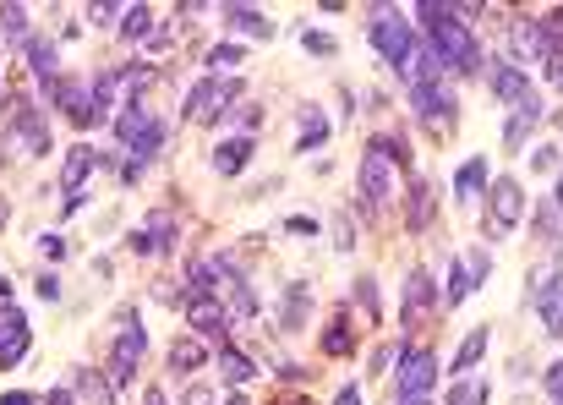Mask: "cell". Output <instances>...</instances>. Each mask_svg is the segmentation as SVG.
I'll return each instance as SVG.
<instances>
[{
  "label": "cell",
  "instance_id": "1",
  "mask_svg": "<svg viewBox=\"0 0 563 405\" xmlns=\"http://www.w3.org/2000/svg\"><path fill=\"white\" fill-rule=\"evenodd\" d=\"M416 17H421V28H427V44H432V55L443 61V72L471 77L476 66H482V50H476L471 28L460 22V6H449V0H421Z\"/></svg>",
  "mask_w": 563,
  "mask_h": 405
},
{
  "label": "cell",
  "instance_id": "2",
  "mask_svg": "<svg viewBox=\"0 0 563 405\" xmlns=\"http://www.w3.org/2000/svg\"><path fill=\"white\" fill-rule=\"evenodd\" d=\"M115 137H121V148H132V154H137V165H143V159H154L159 148H164V126L154 121V110H143L137 99L115 115Z\"/></svg>",
  "mask_w": 563,
  "mask_h": 405
},
{
  "label": "cell",
  "instance_id": "3",
  "mask_svg": "<svg viewBox=\"0 0 563 405\" xmlns=\"http://www.w3.org/2000/svg\"><path fill=\"white\" fill-rule=\"evenodd\" d=\"M372 50L383 55V61H394V66H405L410 61V50H416V22L400 17L394 6H383L378 17H372Z\"/></svg>",
  "mask_w": 563,
  "mask_h": 405
},
{
  "label": "cell",
  "instance_id": "4",
  "mask_svg": "<svg viewBox=\"0 0 563 405\" xmlns=\"http://www.w3.org/2000/svg\"><path fill=\"white\" fill-rule=\"evenodd\" d=\"M143 351H148V334H143V323H137V307H126L121 312V334H115V351H110V384H132Z\"/></svg>",
  "mask_w": 563,
  "mask_h": 405
},
{
  "label": "cell",
  "instance_id": "5",
  "mask_svg": "<svg viewBox=\"0 0 563 405\" xmlns=\"http://www.w3.org/2000/svg\"><path fill=\"white\" fill-rule=\"evenodd\" d=\"M241 99V83H236V77H208V83H197L192 88V94H186V121H219V115H225L230 110V104H236Z\"/></svg>",
  "mask_w": 563,
  "mask_h": 405
},
{
  "label": "cell",
  "instance_id": "6",
  "mask_svg": "<svg viewBox=\"0 0 563 405\" xmlns=\"http://www.w3.org/2000/svg\"><path fill=\"white\" fill-rule=\"evenodd\" d=\"M438 384V362L427 345H405L400 351V400H427Z\"/></svg>",
  "mask_w": 563,
  "mask_h": 405
},
{
  "label": "cell",
  "instance_id": "7",
  "mask_svg": "<svg viewBox=\"0 0 563 405\" xmlns=\"http://www.w3.org/2000/svg\"><path fill=\"white\" fill-rule=\"evenodd\" d=\"M410 99H416V115L432 126V132H449V121H454V94L443 83H421V88H410Z\"/></svg>",
  "mask_w": 563,
  "mask_h": 405
},
{
  "label": "cell",
  "instance_id": "8",
  "mask_svg": "<svg viewBox=\"0 0 563 405\" xmlns=\"http://www.w3.org/2000/svg\"><path fill=\"white\" fill-rule=\"evenodd\" d=\"M520 214H525V192H520V181H492V192H487V219H492V230H514L520 225Z\"/></svg>",
  "mask_w": 563,
  "mask_h": 405
},
{
  "label": "cell",
  "instance_id": "9",
  "mask_svg": "<svg viewBox=\"0 0 563 405\" xmlns=\"http://www.w3.org/2000/svg\"><path fill=\"white\" fill-rule=\"evenodd\" d=\"M55 110H66L77 126L110 121V115H104V104H99V94H93V83H61V94H55Z\"/></svg>",
  "mask_w": 563,
  "mask_h": 405
},
{
  "label": "cell",
  "instance_id": "10",
  "mask_svg": "<svg viewBox=\"0 0 563 405\" xmlns=\"http://www.w3.org/2000/svg\"><path fill=\"white\" fill-rule=\"evenodd\" d=\"M11 137H17L33 159L50 154V126H44V115H39V104H33V99H22V110L11 115Z\"/></svg>",
  "mask_w": 563,
  "mask_h": 405
},
{
  "label": "cell",
  "instance_id": "11",
  "mask_svg": "<svg viewBox=\"0 0 563 405\" xmlns=\"http://www.w3.org/2000/svg\"><path fill=\"white\" fill-rule=\"evenodd\" d=\"M28 345H33L28 318H22L17 307H0V367L22 362V356H28Z\"/></svg>",
  "mask_w": 563,
  "mask_h": 405
},
{
  "label": "cell",
  "instance_id": "12",
  "mask_svg": "<svg viewBox=\"0 0 563 405\" xmlns=\"http://www.w3.org/2000/svg\"><path fill=\"white\" fill-rule=\"evenodd\" d=\"M186 323H192V334H214V340H225L230 312L214 302V291H192V302H186Z\"/></svg>",
  "mask_w": 563,
  "mask_h": 405
},
{
  "label": "cell",
  "instance_id": "13",
  "mask_svg": "<svg viewBox=\"0 0 563 405\" xmlns=\"http://www.w3.org/2000/svg\"><path fill=\"white\" fill-rule=\"evenodd\" d=\"M389 165L394 159L383 154V148H367V159H361V203L367 208H378L389 198Z\"/></svg>",
  "mask_w": 563,
  "mask_h": 405
},
{
  "label": "cell",
  "instance_id": "14",
  "mask_svg": "<svg viewBox=\"0 0 563 405\" xmlns=\"http://www.w3.org/2000/svg\"><path fill=\"white\" fill-rule=\"evenodd\" d=\"M22 50H28L33 77L44 83V94H50V104H55V94H61V77H55V44L50 39H22Z\"/></svg>",
  "mask_w": 563,
  "mask_h": 405
},
{
  "label": "cell",
  "instance_id": "15",
  "mask_svg": "<svg viewBox=\"0 0 563 405\" xmlns=\"http://www.w3.org/2000/svg\"><path fill=\"white\" fill-rule=\"evenodd\" d=\"M93 165H99V154H93L88 143H77L72 154H66V176H61V192H72V198H66V214H72V208H82V198H77V192H82V176H88Z\"/></svg>",
  "mask_w": 563,
  "mask_h": 405
},
{
  "label": "cell",
  "instance_id": "16",
  "mask_svg": "<svg viewBox=\"0 0 563 405\" xmlns=\"http://www.w3.org/2000/svg\"><path fill=\"white\" fill-rule=\"evenodd\" d=\"M492 94H498V99H509L514 110L536 99V94H531V83H525V72H520V66H492Z\"/></svg>",
  "mask_w": 563,
  "mask_h": 405
},
{
  "label": "cell",
  "instance_id": "17",
  "mask_svg": "<svg viewBox=\"0 0 563 405\" xmlns=\"http://www.w3.org/2000/svg\"><path fill=\"white\" fill-rule=\"evenodd\" d=\"M536 302H542V323L553 340H563V274H547V285L536 291Z\"/></svg>",
  "mask_w": 563,
  "mask_h": 405
},
{
  "label": "cell",
  "instance_id": "18",
  "mask_svg": "<svg viewBox=\"0 0 563 405\" xmlns=\"http://www.w3.org/2000/svg\"><path fill=\"white\" fill-rule=\"evenodd\" d=\"M197 367H208V345L197 340V334H186V340L170 345V373H197Z\"/></svg>",
  "mask_w": 563,
  "mask_h": 405
},
{
  "label": "cell",
  "instance_id": "19",
  "mask_svg": "<svg viewBox=\"0 0 563 405\" xmlns=\"http://www.w3.org/2000/svg\"><path fill=\"white\" fill-rule=\"evenodd\" d=\"M432 312V274H410L405 280V323H416V318H427Z\"/></svg>",
  "mask_w": 563,
  "mask_h": 405
},
{
  "label": "cell",
  "instance_id": "20",
  "mask_svg": "<svg viewBox=\"0 0 563 405\" xmlns=\"http://www.w3.org/2000/svg\"><path fill=\"white\" fill-rule=\"evenodd\" d=\"M225 22L236 33H252V39H268V33H274V22H268L257 6H225Z\"/></svg>",
  "mask_w": 563,
  "mask_h": 405
},
{
  "label": "cell",
  "instance_id": "21",
  "mask_svg": "<svg viewBox=\"0 0 563 405\" xmlns=\"http://www.w3.org/2000/svg\"><path fill=\"white\" fill-rule=\"evenodd\" d=\"M246 159H252V137H230V143H219L214 170L219 176H236V170H246Z\"/></svg>",
  "mask_w": 563,
  "mask_h": 405
},
{
  "label": "cell",
  "instance_id": "22",
  "mask_svg": "<svg viewBox=\"0 0 563 405\" xmlns=\"http://www.w3.org/2000/svg\"><path fill=\"white\" fill-rule=\"evenodd\" d=\"M536 121H542V104H536V99H531V104H520V110H514V121L503 126V148H520V143H525V132H531Z\"/></svg>",
  "mask_w": 563,
  "mask_h": 405
},
{
  "label": "cell",
  "instance_id": "23",
  "mask_svg": "<svg viewBox=\"0 0 563 405\" xmlns=\"http://www.w3.org/2000/svg\"><path fill=\"white\" fill-rule=\"evenodd\" d=\"M482 187H487V159H465L460 176H454V192H460V203H471Z\"/></svg>",
  "mask_w": 563,
  "mask_h": 405
},
{
  "label": "cell",
  "instance_id": "24",
  "mask_svg": "<svg viewBox=\"0 0 563 405\" xmlns=\"http://www.w3.org/2000/svg\"><path fill=\"white\" fill-rule=\"evenodd\" d=\"M323 137H328V115L318 110V104H307V110H301V143L296 148H301V154H312Z\"/></svg>",
  "mask_w": 563,
  "mask_h": 405
},
{
  "label": "cell",
  "instance_id": "25",
  "mask_svg": "<svg viewBox=\"0 0 563 405\" xmlns=\"http://www.w3.org/2000/svg\"><path fill=\"white\" fill-rule=\"evenodd\" d=\"M170 230H175L170 219H154L148 230H137V241H132V247H137V252H154V258H164V252H170V241H175Z\"/></svg>",
  "mask_w": 563,
  "mask_h": 405
},
{
  "label": "cell",
  "instance_id": "26",
  "mask_svg": "<svg viewBox=\"0 0 563 405\" xmlns=\"http://www.w3.org/2000/svg\"><path fill=\"white\" fill-rule=\"evenodd\" d=\"M323 351L328 356H350V351H356V329L345 323V312H339V318L323 329Z\"/></svg>",
  "mask_w": 563,
  "mask_h": 405
},
{
  "label": "cell",
  "instance_id": "27",
  "mask_svg": "<svg viewBox=\"0 0 563 405\" xmlns=\"http://www.w3.org/2000/svg\"><path fill=\"white\" fill-rule=\"evenodd\" d=\"M487 340H492V334H487V329H471V334H465L460 356H454V378H465V373H471V367H476V362H482Z\"/></svg>",
  "mask_w": 563,
  "mask_h": 405
},
{
  "label": "cell",
  "instance_id": "28",
  "mask_svg": "<svg viewBox=\"0 0 563 405\" xmlns=\"http://www.w3.org/2000/svg\"><path fill=\"white\" fill-rule=\"evenodd\" d=\"M471 274H476V269H471V258H454V269H449V302H454V307H460L465 296L476 291V280H471Z\"/></svg>",
  "mask_w": 563,
  "mask_h": 405
},
{
  "label": "cell",
  "instance_id": "29",
  "mask_svg": "<svg viewBox=\"0 0 563 405\" xmlns=\"http://www.w3.org/2000/svg\"><path fill=\"white\" fill-rule=\"evenodd\" d=\"M219 367H225V378H230V384H246V378L257 373V367H252V356L236 351V345H225V351H219Z\"/></svg>",
  "mask_w": 563,
  "mask_h": 405
},
{
  "label": "cell",
  "instance_id": "30",
  "mask_svg": "<svg viewBox=\"0 0 563 405\" xmlns=\"http://www.w3.org/2000/svg\"><path fill=\"white\" fill-rule=\"evenodd\" d=\"M307 302H312V291H307V285H290V302L279 307L285 329H301V318H307Z\"/></svg>",
  "mask_w": 563,
  "mask_h": 405
},
{
  "label": "cell",
  "instance_id": "31",
  "mask_svg": "<svg viewBox=\"0 0 563 405\" xmlns=\"http://www.w3.org/2000/svg\"><path fill=\"white\" fill-rule=\"evenodd\" d=\"M121 17H126V22H121V33H126V39H143V33L154 28V6H126Z\"/></svg>",
  "mask_w": 563,
  "mask_h": 405
},
{
  "label": "cell",
  "instance_id": "32",
  "mask_svg": "<svg viewBox=\"0 0 563 405\" xmlns=\"http://www.w3.org/2000/svg\"><path fill=\"white\" fill-rule=\"evenodd\" d=\"M432 219V198H427V181H410V225H427Z\"/></svg>",
  "mask_w": 563,
  "mask_h": 405
},
{
  "label": "cell",
  "instance_id": "33",
  "mask_svg": "<svg viewBox=\"0 0 563 405\" xmlns=\"http://www.w3.org/2000/svg\"><path fill=\"white\" fill-rule=\"evenodd\" d=\"M356 302L372 312V323H378V280H372V274H361L356 280Z\"/></svg>",
  "mask_w": 563,
  "mask_h": 405
},
{
  "label": "cell",
  "instance_id": "34",
  "mask_svg": "<svg viewBox=\"0 0 563 405\" xmlns=\"http://www.w3.org/2000/svg\"><path fill=\"white\" fill-rule=\"evenodd\" d=\"M0 22H6L17 39H28V11H22V6H0Z\"/></svg>",
  "mask_w": 563,
  "mask_h": 405
},
{
  "label": "cell",
  "instance_id": "35",
  "mask_svg": "<svg viewBox=\"0 0 563 405\" xmlns=\"http://www.w3.org/2000/svg\"><path fill=\"white\" fill-rule=\"evenodd\" d=\"M77 384H82V395H88V400L110 405V389H104V384H99V378H93V373H88V367H82V373H77Z\"/></svg>",
  "mask_w": 563,
  "mask_h": 405
},
{
  "label": "cell",
  "instance_id": "36",
  "mask_svg": "<svg viewBox=\"0 0 563 405\" xmlns=\"http://www.w3.org/2000/svg\"><path fill=\"white\" fill-rule=\"evenodd\" d=\"M208 61H214V66H241V61H246V50H236V44H219V50L208 55Z\"/></svg>",
  "mask_w": 563,
  "mask_h": 405
},
{
  "label": "cell",
  "instance_id": "37",
  "mask_svg": "<svg viewBox=\"0 0 563 405\" xmlns=\"http://www.w3.org/2000/svg\"><path fill=\"white\" fill-rule=\"evenodd\" d=\"M307 50H312V55H334V39H328V33H318V28H312V33H307Z\"/></svg>",
  "mask_w": 563,
  "mask_h": 405
},
{
  "label": "cell",
  "instance_id": "38",
  "mask_svg": "<svg viewBox=\"0 0 563 405\" xmlns=\"http://www.w3.org/2000/svg\"><path fill=\"white\" fill-rule=\"evenodd\" d=\"M181 405H214V389H208V384H192V389H186V400Z\"/></svg>",
  "mask_w": 563,
  "mask_h": 405
},
{
  "label": "cell",
  "instance_id": "39",
  "mask_svg": "<svg viewBox=\"0 0 563 405\" xmlns=\"http://www.w3.org/2000/svg\"><path fill=\"white\" fill-rule=\"evenodd\" d=\"M547 395H563V362H553V367H547Z\"/></svg>",
  "mask_w": 563,
  "mask_h": 405
},
{
  "label": "cell",
  "instance_id": "40",
  "mask_svg": "<svg viewBox=\"0 0 563 405\" xmlns=\"http://www.w3.org/2000/svg\"><path fill=\"white\" fill-rule=\"evenodd\" d=\"M39 296L44 302H55V296H61V280H55V274H39Z\"/></svg>",
  "mask_w": 563,
  "mask_h": 405
},
{
  "label": "cell",
  "instance_id": "41",
  "mask_svg": "<svg viewBox=\"0 0 563 405\" xmlns=\"http://www.w3.org/2000/svg\"><path fill=\"white\" fill-rule=\"evenodd\" d=\"M547 77H553V83L563 88V50H558V55H547Z\"/></svg>",
  "mask_w": 563,
  "mask_h": 405
},
{
  "label": "cell",
  "instance_id": "42",
  "mask_svg": "<svg viewBox=\"0 0 563 405\" xmlns=\"http://www.w3.org/2000/svg\"><path fill=\"white\" fill-rule=\"evenodd\" d=\"M39 405H77V400L66 395V389H50V395H39Z\"/></svg>",
  "mask_w": 563,
  "mask_h": 405
},
{
  "label": "cell",
  "instance_id": "43",
  "mask_svg": "<svg viewBox=\"0 0 563 405\" xmlns=\"http://www.w3.org/2000/svg\"><path fill=\"white\" fill-rule=\"evenodd\" d=\"M334 405H361V389H339V400Z\"/></svg>",
  "mask_w": 563,
  "mask_h": 405
},
{
  "label": "cell",
  "instance_id": "44",
  "mask_svg": "<svg viewBox=\"0 0 563 405\" xmlns=\"http://www.w3.org/2000/svg\"><path fill=\"white\" fill-rule=\"evenodd\" d=\"M274 405H312V400H301V395H279Z\"/></svg>",
  "mask_w": 563,
  "mask_h": 405
},
{
  "label": "cell",
  "instance_id": "45",
  "mask_svg": "<svg viewBox=\"0 0 563 405\" xmlns=\"http://www.w3.org/2000/svg\"><path fill=\"white\" fill-rule=\"evenodd\" d=\"M143 405H164V395H159V389H148V395H143Z\"/></svg>",
  "mask_w": 563,
  "mask_h": 405
},
{
  "label": "cell",
  "instance_id": "46",
  "mask_svg": "<svg viewBox=\"0 0 563 405\" xmlns=\"http://www.w3.org/2000/svg\"><path fill=\"white\" fill-rule=\"evenodd\" d=\"M553 208H558V214H563V176H558V198H553Z\"/></svg>",
  "mask_w": 563,
  "mask_h": 405
},
{
  "label": "cell",
  "instance_id": "47",
  "mask_svg": "<svg viewBox=\"0 0 563 405\" xmlns=\"http://www.w3.org/2000/svg\"><path fill=\"white\" fill-rule=\"evenodd\" d=\"M230 405H252V400H246V395H236V400H230Z\"/></svg>",
  "mask_w": 563,
  "mask_h": 405
},
{
  "label": "cell",
  "instance_id": "48",
  "mask_svg": "<svg viewBox=\"0 0 563 405\" xmlns=\"http://www.w3.org/2000/svg\"><path fill=\"white\" fill-rule=\"evenodd\" d=\"M0 219H6V203H0Z\"/></svg>",
  "mask_w": 563,
  "mask_h": 405
},
{
  "label": "cell",
  "instance_id": "49",
  "mask_svg": "<svg viewBox=\"0 0 563 405\" xmlns=\"http://www.w3.org/2000/svg\"><path fill=\"white\" fill-rule=\"evenodd\" d=\"M553 405H563V395H558V400H553Z\"/></svg>",
  "mask_w": 563,
  "mask_h": 405
}]
</instances>
